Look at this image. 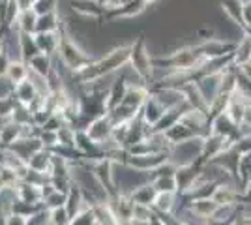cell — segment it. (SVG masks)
Listing matches in <instances>:
<instances>
[{
	"label": "cell",
	"instance_id": "cell-11",
	"mask_svg": "<svg viewBox=\"0 0 251 225\" xmlns=\"http://www.w3.org/2000/svg\"><path fill=\"white\" fill-rule=\"evenodd\" d=\"M28 75H30V68H28L26 60H23V58H11V60H8L4 77H6V81L10 85L21 83L25 79H28Z\"/></svg>",
	"mask_w": 251,
	"mask_h": 225
},
{
	"label": "cell",
	"instance_id": "cell-27",
	"mask_svg": "<svg viewBox=\"0 0 251 225\" xmlns=\"http://www.w3.org/2000/svg\"><path fill=\"white\" fill-rule=\"evenodd\" d=\"M58 4H60V0H36L32 4V10L36 15H43V13L58 10Z\"/></svg>",
	"mask_w": 251,
	"mask_h": 225
},
{
	"label": "cell",
	"instance_id": "cell-24",
	"mask_svg": "<svg viewBox=\"0 0 251 225\" xmlns=\"http://www.w3.org/2000/svg\"><path fill=\"white\" fill-rule=\"evenodd\" d=\"M70 225H96V216L94 208L90 203H84L74 216H72V222Z\"/></svg>",
	"mask_w": 251,
	"mask_h": 225
},
{
	"label": "cell",
	"instance_id": "cell-23",
	"mask_svg": "<svg viewBox=\"0 0 251 225\" xmlns=\"http://www.w3.org/2000/svg\"><path fill=\"white\" fill-rule=\"evenodd\" d=\"M129 197L133 199V203L152 204L154 197H156V188L150 182H145V184H141V186H137L135 190L129 193Z\"/></svg>",
	"mask_w": 251,
	"mask_h": 225
},
{
	"label": "cell",
	"instance_id": "cell-2",
	"mask_svg": "<svg viewBox=\"0 0 251 225\" xmlns=\"http://www.w3.org/2000/svg\"><path fill=\"white\" fill-rule=\"evenodd\" d=\"M54 60H56L58 64H62L64 68L70 72V75H72V74L81 72L83 68H86L94 58L90 56V53H86L83 47L75 42L74 38L66 32V28H64L60 47H58V51L54 54Z\"/></svg>",
	"mask_w": 251,
	"mask_h": 225
},
{
	"label": "cell",
	"instance_id": "cell-22",
	"mask_svg": "<svg viewBox=\"0 0 251 225\" xmlns=\"http://www.w3.org/2000/svg\"><path fill=\"white\" fill-rule=\"evenodd\" d=\"M19 49H21V58L23 60H30L32 56L40 53V47L36 43V38L34 34H26V32H19Z\"/></svg>",
	"mask_w": 251,
	"mask_h": 225
},
{
	"label": "cell",
	"instance_id": "cell-4",
	"mask_svg": "<svg viewBox=\"0 0 251 225\" xmlns=\"http://www.w3.org/2000/svg\"><path fill=\"white\" fill-rule=\"evenodd\" d=\"M152 54L148 53L147 40L145 36H137L135 42L129 43V62L127 66H131V72L137 75V79H141L145 85L150 86L152 75H154V62H152Z\"/></svg>",
	"mask_w": 251,
	"mask_h": 225
},
{
	"label": "cell",
	"instance_id": "cell-6",
	"mask_svg": "<svg viewBox=\"0 0 251 225\" xmlns=\"http://www.w3.org/2000/svg\"><path fill=\"white\" fill-rule=\"evenodd\" d=\"M145 10H147V4L143 0H126V2H120L116 8L105 10L103 19H107V21L129 19V17H135L139 13H143Z\"/></svg>",
	"mask_w": 251,
	"mask_h": 225
},
{
	"label": "cell",
	"instance_id": "cell-8",
	"mask_svg": "<svg viewBox=\"0 0 251 225\" xmlns=\"http://www.w3.org/2000/svg\"><path fill=\"white\" fill-rule=\"evenodd\" d=\"M186 206L193 214L201 220V224H208L210 216L214 214V210L218 208L216 201L212 197H195V199H188L186 201Z\"/></svg>",
	"mask_w": 251,
	"mask_h": 225
},
{
	"label": "cell",
	"instance_id": "cell-28",
	"mask_svg": "<svg viewBox=\"0 0 251 225\" xmlns=\"http://www.w3.org/2000/svg\"><path fill=\"white\" fill-rule=\"evenodd\" d=\"M66 197H68V193L66 192H60V190H52L45 199H43V204L47 206V208H54V206H62L66 204Z\"/></svg>",
	"mask_w": 251,
	"mask_h": 225
},
{
	"label": "cell",
	"instance_id": "cell-13",
	"mask_svg": "<svg viewBox=\"0 0 251 225\" xmlns=\"http://www.w3.org/2000/svg\"><path fill=\"white\" fill-rule=\"evenodd\" d=\"M251 62V32H244L242 38L234 43L232 49V64L236 68L246 66Z\"/></svg>",
	"mask_w": 251,
	"mask_h": 225
},
{
	"label": "cell",
	"instance_id": "cell-25",
	"mask_svg": "<svg viewBox=\"0 0 251 225\" xmlns=\"http://www.w3.org/2000/svg\"><path fill=\"white\" fill-rule=\"evenodd\" d=\"M150 184L156 188V192H178V186H176V178H175V175L154 176V178H150Z\"/></svg>",
	"mask_w": 251,
	"mask_h": 225
},
{
	"label": "cell",
	"instance_id": "cell-31",
	"mask_svg": "<svg viewBox=\"0 0 251 225\" xmlns=\"http://www.w3.org/2000/svg\"><path fill=\"white\" fill-rule=\"evenodd\" d=\"M244 120L251 124V100L246 103V107H244Z\"/></svg>",
	"mask_w": 251,
	"mask_h": 225
},
{
	"label": "cell",
	"instance_id": "cell-15",
	"mask_svg": "<svg viewBox=\"0 0 251 225\" xmlns=\"http://www.w3.org/2000/svg\"><path fill=\"white\" fill-rule=\"evenodd\" d=\"M11 94H13V98H15L17 103H21V105H26V107H28L30 101L36 98V94H38V88H36V85H34V81L28 77V79H25V81H21V83H17V85L11 86Z\"/></svg>",
	"mask_w": 251,
	"mask_h": 225
},
{
	"label": "cell",
	"instance_id": "cell-5",
	"mask_svg": "<svg viewBox=\"0 0 251 225\" xmlns=\"http://www.w3.org/2000/svg\"><path fill=\"white\" fill-rule=\"evenodd\" d=\"M113 129H115V124H113L111 117L105 113V115H100V117L92 118V120L86 124L84 131L88 133V137L94 141V143L103 145L105 141L113 137Z\"/></svg>",
	"mask_w": 251,
	"mask_h": 225
},
{
	"label": "cell",
	"instance_id": "cell-19",
	"mask_svg": "<svg viewBox=\"0 0 251 225\" xmlns=\"http://www.w3.org/2000/svg\"><path fill=\"white\" fill-rule=\"evenodd\" d=\"M64 25L60 19V13L58 10L49 11V13H43L38 15V25H36V32H54V30H60Z\"/></svg>",
	"mask_w": 251,
	"mask_h": 225
},
{
	"label": "cell",
	"instance_id": "cell-17",
	"mask_svg": "<svg viewBox=\"0 0 251 225\" xmlns=\"http://www.w3.org/2000/svg\"><path fill=\"white\" fill-rule=\"evenodd\" d=\"M28 68H30L32 74L47 77L52 72V68H54V56L45 53H38L36 56H32L30 60H28Z\"/></svg>",
	"mask_w": 251,
	"mask_h": 225
},
{
	"label": "cell",
	"instance_id": "cell-26",
	"mask_svg": "<svg viewBox=\"0 0 251 225\" xmlns=\"http://www.w3.org/2000/svg\"><path fill=\"white\" fill-rule=\"evenodd\" d=\"M70 220H72V216L68 212L66 204L49 208V225H70Z\"/></svg>",
	"mask_w": 251,
	"mask_h": 225
},
{
	"label": "cell",
	"instance_id": "cell-16",
	"mask_svg": "<svg viewBox=\"0 0 251 225\" xmlns=\"http://www.w3.org/2000/svg\"><path fill=\"white\" fill-rule=\"evenodd\" d=\"M72 6H74V11L81 13L84 17L103 19V15H105V8L98 0H74Z\"/></svg>",
	"mask_w": 251,
	"mask_h": 225
},
{
	"label": "cell",
	"instance_id": "cell-12",
	"mask_svg": "<svg viewBox=\"0 0 251 225\" xmlns=\"http://www.w3.org/2000/svg\"><path fill=\"white\" fill-rule=\"evenodd\" d=\"M178 192H156V197L152 201V208L157 214H175L176 212Z\"/></svg>",
	"mask_w": 251,
	"mask_h": 225
},
{
	"label": "cell",
	"instance_id": "cell-7",
	"mask_svg": "<svg viewBox=\"0 0 251 225\" xmlns=\"http://www.w3.org/2000/svg\"><path fill=\"white\" fill-rule=\"evenodd\" d=\"M150 96V86L145 85L143 81H133V83H127V88L124 92V98H122V103L124 105H129V107L141 109L143 103L148 100Z\"/></svg>",
	"mask_w": 251,
	"mask_h": 225
},
{
	"label": "cell",
	"instance_id": "cell-1",
	"mask_svg": "<svg viewBox=\"0 0 251 225\" xmlns=\"http://www.w3.org/2000/svg\"><path fill=\"white\" fill-rule=\"evenodd\" d=\"M127 62H129V45H120V47H115L111 53L105 54L103 58L92 60L81 72L72 74V77H74V81H77L79 86L92 83V81H101L105 77L124 70Z\"/></svg>",
	"mask_w": 251,
	"mask_h": 225
},
{
	"label": "cell",
	"instance_id": "cell-20",
	"mask_svg": "<svg viewBox=\"0 0 251 225\" xmlns=\"http://www.w3.org/2000/svg\"><path fill=\"white\" fill-rule=\"evenodd\" d=\"M92 208H94L96 225L118 224L115 210H113V206H111V203H109L107 199H105V201H100V203H94V204H92Z\"/></svg>",
	"mask_w": 251,
	"mask_h": 225
},
{
	"label": "cell",
	"instance_id": "cell-33",
	"mask_svg": "<svg viewBox=\"0 0 251 225\" xmlns=\"http://www.w3.org/2000/svg\"><path fill=\"white\" fill-rule=\"evenodd\" d=\"M30 2H32V4H34V2H36V0H30Z\"/></svg>",
	"mask_w": 251,
	"mask_h": 225
},
{
	"label": "cell",
	"instance_id": "cell-9",
	"mask_svg": "<svg viewBox=\"0 0 251 225\" xmlns=\"http://www.w3.org/2000/svg\"><path fill=\"white\" fill-rule=\"evenodd\" d=\"M165 111H167V107H165V105H163V103L150 92V96H148V100L143 103V107H141L139 113H141V118L147 122L148 126L154 128V126L157 124V120L163 117Z\"/></svg>",
	"mask_w": 251,
	"mask_h": 225
},
{
	"label": "cell",
	"instance_id": "cell-3",
	"mask_svg": "<svg viewBox=\"0 0 251 225\" xmlns=\"http://www.w3.org/2000/svg\"><path fill=\"white\" fill-rule=\"evenodd\" d=\"M154 70H167V72H191L199 64L204 62V58H201L195 45H186L180 47L175 53L167 56H156L152 58Z\"/></svg>",
	"mask_w": 251,
	"mask_h": 225
},
{
	"label": "cell",
	"instance_id": "cell-32",
	"mask_svg": "<svg viewBox=\"0 0 251 225\" xmlns=\"http://www.w3.org/2000/svg\"><path fill=\"white\" fill-rule=\"evenodd\" d=\"M143 2H145V4H147V6H150V4H156L157 0H143Z\"/></svg>",
	"mask_w": 251,
	"mask_h": 225
},
{
	"label": "cell",
	"instance_id": "cell-30",
	"mask_svg": "<svg viewBox=\"0 0 251 225\" xmlns=\"http://www.w3.org/2000/svg\"><path fill=\"white\" fill-rule=\"evenodd\" d=\"M6 66H8V58L4 54H0V79L6 74Z\"/></svg>",
	"mask_w": 251,
	"mask_h": 225
},
{
	"label": "cell",
	"instance_id": "cell-10",
	"mask_svg": "<svg viewBox=\"0 0 251 225\" xmlns=\"http://www.w3.org/2000/svg\"><path fill=\"white\" fill-rule=\"evenodd\" d=\"M66 26H62L60 30H54V32H36L34 38H36V43L40 47V53L51 54L54 56L58 47H60V40H62V32Z\"/></svg>",
	"mask_w": 251,
	"mask_h": 225
},
{
	"label": "cell",
	"instance_id": "cell-21",
	"mask_svg": "<svg viewBox=\"0 0 251 225\" xmlns=\"http://www.w3.org/2000/svg\"><path fill=\"white\" fill-rule=\"evenodd\" d=\"M36 25H38V15L34 13L32 8H28V10H23L17 15V19L11 25V28H17L19 32L36 34Z\"/></svg>",
	"mask_w": 251,
	"mask_h": 225
},
{
	"label": "cell",
	"instance_id": "cell-29",
	"mask_svg": "<svg viewBox=\"0 0 251 225\" xmlns=\"http://www.w3.org/2000/svg\"><path fill=\"white\" fill-rule=\"evenodd\" d=\"M244 21L246 32H251V0H244Z\"/></svg>",
	"mask_w": 251,
	"mask_h": 225
},
{
	"label": "cell",
	"instance_id": "cell-14",
	"mask_svg": "<svg viewBox=\"0 0 251 225\" xmlns=\"http://www.w3.org/2000/svg\"><path fill=\"white\" fill-rule=\"evenodd\" d=\"M221 10L234 23L242 32H246V21H244V0H220Z\"/></svg>",
	"mask_w": 251,
	"mask_h": 225
},
{
	"label": "cell",
	"instance_id": "cell-18",
	"mask_svg": "<svg viewBox=\"0 0 251 225\" xmlns=\"http://www.w3.org/2000/svg\"><path fill=\"white\" fill-rule=\"evenodd\" d=\"M51 161H52V150H49V149H45V147H43V149L36 150L30 158L26 160V165H28L30 169H34V171L49 173Z\"/></svg>",
	"mask_w": 251,
	"mask_h": 225
}]
</instances>
